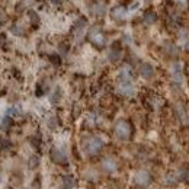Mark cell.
<instances>
[{
	"mask_svg": "<svg viewBox=\"0 0 189 189\" xmlns=\"http://www.w3.org/2000/svg\"><path fill=\"white\" fill-rule=\"evenodd\" d=\"M118 92L124 96H132L135 89L132 85V79H131V73L128 68H122L119 71L118 76Z\"/></svg>",
	"mask_w": 189,
	"mask_h": 189,
	"instance_id": "obj_1",
	"label": "cell"
},
{
	"mask_svg": "<svg viewBox=\"0 0 189 189\" xmlns=\"http://www.w3.org/2000/svg\"><path fill=\"white\" fill-rule=\"evenodd\" d=\"M102 148H103V141H102V138H99V137H90L89 140H86V143H85V151L87 154H90V156L98 154Z\"/></svg>",
	"mask_w": 189,
	"mask_h": 189,
	"instance_id": "obj_2",
	"label": "cell"
},
{
	"mask_svg": "<svg viewBox=\"0 0 189 189\" xmlns=\"http://www.w3.org/2000/svg\"><path fill=\"white\" fill-rule=\"evenodd\" d=\"M130 134H131V128H130L128 122L119 121V122L115 125V135H116L119 140H128V138H130Z\"/></svg>",
	"mask_w": 189,
	"mask_h": 189,
	"instance_id": "obj_3",
	"label": "cell"
},
{
	"mask_svg": "<svg viewBox=\"0 0 189 189\" xmlns=\"http://www.w3.org/2000/svg\"><path fill=\"white\" fill-rule=\"evenodd\" d=\"M150 182H151V176L147 170H138L137 173L134 175V183L138 185V186H141V188L148 186Z\"/></svg>",
	"mask_w": 189,
	"mask_h": 189,
	"instance_id": "obj_4",
	"label": "cell"
},
{
	"mask_svg": "<svg viewBox=\"0 0 189 189\" xmlns=\"http://www.w3.org/2000/svg\"><path fill=\"white\" fill-rule=\"evenodd\" d=\"M89 39L96 45V47H103L105 45V37L102 35V32H100V29L98 28V26H94V28L90 29Z\"/></svg>",
	"mask_w": 189,
	"mask_h": 189,
	"instance_id": "obj_5",
	"label": "cell"
},
{
	"mask_svg": "<svg viewBox=\"0 0 189 189\" xmlns=\"http://www.w3.org/2000/svg\"><path fill=\"white\" fill-rule=\"evenodd\" d=\"M170 74H172V79L175 83H182L183 80V74H182V66L179 63H173L172 67H170Z\"/></svg>",
	"mask_w": 189,
	"mask_h": 189,
	"instance_id": "obj_6",
	"label": "cell"
},
{
	"mask_svg": "<svg viewBox=\"0 0 189 189\" xmlns=\"http://www.w3.org/2000/svg\"><path fill=\"white\" fill-rule=\"evenodd\" d=\"M51 159L54 163H58V165H66L67 163V156L66 153L60 148H52L51 150Z\"/></svg>",
	"mask_w": 189,
	"mask_h": 189,
	"instance_id": "obj_7",
	"label": "cell"
},
{
	"mask_svg": "<svg viewBox=\"0 0 189 189\" xmlns=\"http://www.w3.org/2000/svg\"><path fill=\"white\" fill-rule=\"evenodd\" d=\"M140 74H141V77H144V79H151V77L154 76V68H153L151 64L144 63V64L140 66Z\"/></svg>",
	"mask_w": 189,
	"mask_h": 189,
	"instance_id": "obj_8",
	"label": "cell"
},
{
	"mask_svg": "<svg viewBox=\"0 0 189 189\" xmlns=\"http://www.w3.org/2000/svg\"><path fill=\"white\" fill-rule=\"evenodd\" d=\"M90 13L93 15V16H96V18H102V16H105V13H106V7H105V5H102V3H94V5L90 7Z\"/></svg>",
	"mask_w": 189,
	"mask_h": 189,
	"instance_id": "obj_9",
	"label": "cell"
},
{
	"mask_svg": "<svg viewBox=\"0 0 189 189\" xmlns=\"http://www.w3.org/2000/svg\"><path fill=\"white\" fill-rule=\"evenodd\" d=\"M61 189H73L76 186V179L73 176H63L61 178Z\"/></svg>",
	"mask_w": 189,
	"mask_h": 189,
	"instance_id": "obj_10",
	"label": "cell"
},
{
	"mask_svg": "<svg viewBox=\"0 0 189 189\" xmlns=\"http://www.w3.org/2000/svg\"><path fill=\"white\" fill-rule=\"evenodd\" d=\"M102 166H103V169L106 170V172H109V173L116 170V161L113 160V159H105Z\"/></svg>",
	"mask_w": 189,
	"mask_h": 189,
	"instance_id": "obj_11",
	"label": "cell"
},
{
	"mask_svg": "<svg viewBox=\"0 0 189 189\" xmlns=\"http://www.w3.org/2000/svg\"><path fill=\"white\" fill-rule=\"evenodd\" d=\"M125 15H127V10L124 9L122 6H116V7H113L112 9V16L115 19H124L125 18Z\"/></svg>",
	"mask_w": 189,
	"mask_h": 189,
	"instance_id": "obj_12",
	"label": "cell"
},
{
	"mask_svg": "<svg viewBox=\"0 0 189 189\" xmlns=\"http://www.w3.org/2000/svg\"><path fill=\"white\" fill-rule=\"evenodd\" d=\"M165 50H166V52H167L169 55H178V52H179L178 47H176L175 44H172V42H166L165 44Z\"/></svg>",
	"mask_w": 189,
	"mask_h": 189,
	"instance_id": "obj_13",
	"label": "cell"
},
{
	"mask_svg": "<svg viewBox=\"0 0 189 189\" xmlns=\"http://www.w3.org/2000/svg\"><path fill=\"white\" fill-rule=\"evenodd\" d=\"M119 58H121V50H118V48H112L111 51H109V60L112 63L118 61Z\"/></svg>",
	"mask_w": 189,
	"mask_h": 189,
	"instance_id": "obj_14",
	"label": "cell"
},
{
	"mask_svg": "<svg viewBox=\"0 0 189 189\" xmlns=\"http://www.w3.org/2000/svg\"><path fill=\"white\" fill-rule=\"evenodd\" d=\"M156 19H157V16L154 12H146V13H144V22H146V24H148V25L154 24Z\"/></svg>",
	"mask_w": 189,
	"mask_h": 189,
	"instance_id": "obj_15",
	"label": "cell"
},
{
	"mask_svg": "<svg viewBox=\"0 0 189 189\" xmlns=\"http://www.w3.org/2000/svg\"><path fill=\"white\" fill-rule=\"evenodd\" d=\"M178 179L182 182H189V170L188 169H182L178 173Z\"/></svg>",
	"mask_w": 189,
	"mask_h": 189,
	"instance_id": "obj_16",
	"label": "cell"
},
{
	"mask_svg": "<svg viewBox=\"0 0 189 189\" xmlns=\"http://www.w3.org/2000/svg\"><path fill=\"white\" fill-rule=\"evenodd\" d=\"M60 98H61V90L57 87V89L54 90V93L51 94V102L52 103H57V102L60 100Z\"/></svg>",
	"mask_w": 189,
	"mask_h": 189,
	"instance_id": "obj_17",
	"label": "cell"
},
{
	"mask_svg": "<svg viewBox=\"0 0 189 189\" xmlns=\"http://www.w3.org/2000/svg\"><path fill=\"white\" fill-rule=\"evenodd\" d=\"M178 180V178L176 176H170V175H167V178L165 179V182H166V185H175V182Z\"/></svg>",
	"mask_w": 189,
	"mask_h": 189,
	"instance_id": "obj_18",
	"label": "cell"
},
{
	"mask_svg": "<svg viewBox=\"0 0 189 189\" xmlns=\"http://www.w3.org/2000/svg\"><path fill=\"white\" fill-rule=\"evenodd\" d=\"M10 124H12V119H10L9 116H6V118L3 119V122H2V128H3V130H7V128L10 127Z\"/></svg>",
	"mask_w": 189,
	"mask_h": 189,
	"instance_id": "obj_19",
	"label": "cell"
},
{
	"mask_svg": "<svg viewBox=\"0 0 189 189\" xmlns=\"http://www.w3.org/2000/svg\"><path fill=\"white\" fill-rule=\"evenodd\" d=\"M29 19H31V22H32V24H37L38 20H39V18H38V15L35 13V12H32V10L29 12Z\"/></svg>",
	"mask_w": 189,
	"mask_h": 189,
	"instance_id": "obj_20",
	"label": "cell"
},
{
	"mask_svg": "<svg viewBox=\"0 0 189 189\" xmlns=\"http://www.w3.org/2000/svg\"><path fill=\"white\" fill-rule=\"evenodd\" d=\"M38 165H39V160H38L37 156H33L29 159V166H31V167H35V166H38Z\"/></svg>",
	"mask_w": 189,
	"mask_h": 189,
	"instance_id": "obj_21",
	"label": "cell"
},
{
	"mask_svg": "<svg viewBox=\"0 0 189 189\" xmlns=\"http://www.w3.org/2000/svg\"><path fill=\"white\" fill-rule=\"evenodd\" d=\"M12 32H13L15 35H24V31L20 29V26H16V25L12 28Z\"/></svg>",
	"mask_w": 189,
	"mask_h": 189,
	"instance_id": "obj_22",
	"label": "cell"
},
{
	"mask_svg": "<svg viewBox=\"0 0 189 189\" xmlns=\"http://www.w3.org/2000/svg\"><path fill=\"white\" fill-rule=\"evenodd\" d=\"M176 2H178V3H180V5H186V2H188V0H176Z\"/></svg>",
	"mask_w": 189,
	"mask_h": 189,
	"instance_id": "obj_23",
	"label": "cell"
},
{
	"mask_svg": "<svg viewBox=\"0 0 189 189\" xmlns=\"http://www.w3.org/2000/svg\"><path fill=\"white\" fill-rule=\"evenodd\" d=\"M52 3H54V5H60V2H61V0H51Z\"/></svg>",
	"mask_w": 189,
	"mask_h": 189,
	"instance_id": "obj_24",
	"label": "cell"
},
{
	"mask_svg": "<svg viewBox=\"0 0 189 189\" xmlns=\"http://www.w3.org/2000/svg\"><path fill=\"white\" fill-rule=\"evenodd\" d=\"M185 48H186V50H188V51H189V39H188V41H186V44H185Z\"/></svg>",
	"mask_w": 189,
	"mask_h": 189,
	"instance_id": "obj_25",
	"label": "cell"
},
{
	"mask_svg": "<svg viewBox=\"0 0 189 189\" xmlns=\"http://www.w3.org/2000/svg\"><path fill=\"white\" fill-rule=\"evenodd\" d=\"M147 2H150V0H147Z\"/></svg>",
	"mask_w": 189,
	"mask_h": 189,
	"instance_id": "obj_26",
	"label": "cell"
}]
</instances>
